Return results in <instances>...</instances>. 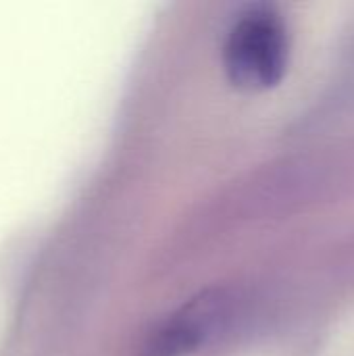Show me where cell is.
<instances>
[{
  "label": "cell",
  "mask_w": 354,
  "mask_h": 356,
  "mask_svg": "<svg viewBox=\"0 0 354 356\" xmlns=\"http://www.w3.org/2000/svg\"><path fill=\"white\" fill-rule=\"evenodd\" d=\"M230 81L242 90H267L280 83L288 65V29L267 4L248 6L230 27L223 44Z\"/></svg>",
  "instance_id": "cell-1"
},
{
  "label": "cell",
  "mask_w": 354,
  "mask_h": 356,
  "mask_svg": "<svg viewBox=\"0 0 354 356\" xmlns=\"http://www.w3.org/2000/svg\"><path fill=\"white\" fill-rule=\"evenodd\" d=\"M227 319L223 292H207L163 321L146 340L144 356H184L213 338Z\"/></svg>",
  "instance_id": "cell-2"
}]
</instances>
